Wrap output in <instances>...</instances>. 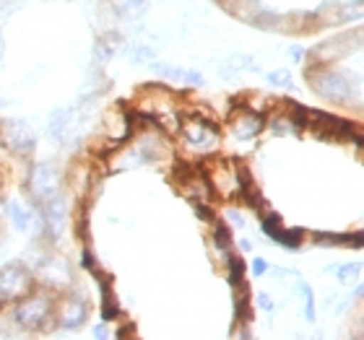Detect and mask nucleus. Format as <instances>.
<instances>
[{"label":"nucleus","mask_w":364,"mask_h":340,"mask_svg":"<svg viewBox=\"0 0 364 340\" xmlns=\"http://www.w3.org/2000/svg\"><path fill=\"white\" fill-rule=\"evenodd\" d=\"M0 138H3V143L16 153H29L31 148H34V133L18 120L3 122V125H0Z\"/></svg>","instance_id":"nucleus-2"},{"label":"nucleus","mask_w":364,"mask_h":340,"mask_svg":"<svg viewBox=\"0 0 364 340\" xmlns=\"http://www.w3.org/2000/svg\"><path fill=\"white\" fill-rule=\"evenodd\" d=\"M216 244H219L224 252H229V231L224 226L216 229Z\"/></svg>","instance_id":"nucleus-14"},{"label":"nucleus","mask_w":364,"mask_h":340,"mask_svg":"<svg viewBox=\"0 0 364 340\" xmlns=\"http://www.w3.org/2000/svg\"><path fill=\"white\" fill-rule=\"evenodd\" d=\"M70 122H73V117H70V109H63V112L55 114L53 122H50V133H53L55 138H63L65 133H68Z\"/></svg>","instance_id":"nucleus-10"},{"label":"nucleus","mask_w":364,"mask_h":340,"mask_svg":"<svg viewBox=\"0 0 364 340\" xmlns=\"http://www.w3.org/2000/svg\"><path fill=\"white\" fill-rule=\"evenodd\" d=\"M29 288H31L29 273L23 270L18 263H11V265H6V268L0 270V294H6V296H11V299H16V296L26 294Z\"/></svg>","instance_id":"nucleus-4"},{"label":"nucleus","mask_w":364,"mask_h":340,"mask_svg":"<svg viewBox=\"0 0 364 340\" xmlns=\"http://www.w3.org/2000/svg\"><path fill=\"white\" fill-rule=\"evenodd\" d=\"M8 211H11V216H14V224H16L18 229H26V226H29L31 216H29V211H26L23 205L11 203V205H8Z\"/></svg>","instance_id":"nucleus-12"},{"label":"nucleus","mask_w":364,"mask_h":340,"mask_svg":"<svg viewBox=\"0 0 364 340\" xmlns=\"http://www.w3.org/2000/svg\"><path fill=\"white\" fill-rule=\"evenodd\" d=\"M312 86H315V91H318L320 97L336 99V102H343L351 94L349 81L336 76V73H318V76H312Z\"/></svg>","instance_id":"nucleus-5"},{"label":"nucleus","mask_w":364,"mask_h":340,"mask_svg":"<svg viewBox=\"0 0 364 340\" xmlns=\"http://www.w3.org/2000/svg\"><path fill=\"white\" fill-rule=\"evenodd\" d=\"M260 307H263V309H273L271 299H268V296H260Z\"/></svg>","instance_id":"nucleus-17"},{"label":"nucleus","mask_w":364,"mask_h":340,"mask_svg":"<svg viewBox=\"0 0 364 340\" xmlns=\"http://www.w3.org/2000/svg\"><path fill=\"white\" fill-rule=\"evenodd\" d=\"M263 270H266V263H263V260H255V265H252V273H255V275H263Z\"/></svg>","instance_id":"nucleus-16"},{"label":"nucleus","mask_w":364,"mask_h":340,"mask_svg":"<svg viewBox=\"0 0 364 340\" xmlns=\"http://www.w3.org/2000/svg\"><path fill=\"white\" fill-rule=\"evenodd\" d=\"M268 81H271L273 86H291V78H289V73H284V70H276V73H271L268 76Z\"/></svg>","instance_id":"nucleus-13"},{"label":"nucleus","mask_w":364,"mask_h":340,"mask_svg":"<svg viewBox=\"0 0 364 340\" xmlns=\"http://www.w3.org/2000/svg\"><path fill=\"white\" fill-rule=\"evenodd\" d=\"M117 8L122 11V16L133 18V16H141V13H144L146 0H117Z\"/></svg>","instance_id":"nucleus-11"},{"label":"nucleus","mask_w":364,"mask_h":340,"mask_svg":"<svg viewBox=\"0 0 364 340\" xmlns=\"http://www.w3.org/2000/svg\"><path fill=\"white\" fill-rule=\"evenodd\" d=\"M50 312H53V304L47 302L45 296H39V299H26L18 304L14 309V319L23 327H39L47 322Z\"/></svg>","instance_id":"nucleus-1"},{"label":"nucleus","mask_w":364,"mask_h":340,"mask_svg":"<svg viewBox=\"0 0 364 340\" xmlns=\"http://www.w3.org/2000/svg\"><path fill=\"white\" fill-rule=\"evenodd\" d=\"M182 138L193 151H208L216 143V128L205 120H188L182 125Z\"/></svg>","instance_id":"nucleus-3"},{"label":"nucleus","mask_w":364,"mask_h":340,"mask_svg":"<svg viewBox=\"0 0 364 340\" xmlns=\"http://www.w3.org/2000/svg\"><path fill=\"white\" fill-rule=\"evenodd\" d=\"M86 314H89V309H86V304L78 299V296H70V299H65V302H60V307H58V312H55V322L60 327H78L81 322L86 319Z\"/></svg>","instance_id":"nucleus-6"},{"label":"nucleus","mask_w":364,"mask_h":340,"mask_svg":"<svg viewBox=\"0 0 364 340\" xmlns=\"http://www.w3.org/2000/svg\"><path fill=\"white\" fill-rule=\"evenodd\" d=\"M31 190L39 200H47L50 195H55L58 190V169L53 164H39L34 169V177H31Z\"/></svg>","instance_id":"nucleus-7"},{"label":"nucleus","mask_w":364,"mask_h":340,"mask_svg":"<svg viewBox=\"0 0 364 340\" xmlns=\"http://www.w3.org/2000/svg\"><path fill=\"white\" fill-rule=\"evenodd\" d=\"M354 273H357V265H346V268H341V270H338V275L346 280V278H351Z\"/></svg>","instance_id":"nucleus-15"},{"label":"nucleus","mask_w":364,"mask_h":340,"mask_svg":"<svg viewBox=\"0 0 364 340\" xmlns=\"http://www.w3.org/2000/svg\"><path fill=\"white\" fill-rule=\"evenodd\" d=\"M232 128H235V133L240 138H252V136H258V133H260V128H263V120H260L255 112L245 109V112H240V114H235V117H232Z\"/></svg>","instance_id":"nucleus-8"},{"label":"nucleus","mask_w":364,"mask_h":340,"mask_svg":"<svg viewBox=\"0 0 364 340\" xmlns=\"http://www.w3.org/2000/svg\"><path fill=\"white\" fill-rule=\"evenodd\" d=\"M45 219H47V224H50L53 231H60L63 229V221H65V205H63L60 197H55V195L47 197Z\"/></svg>","instance_id":"nucleus-9"}]
</instances>
